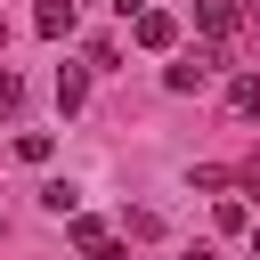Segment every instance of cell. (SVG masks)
Here are the masks:
<instances>
[{
	"label": "cell",
	"mask_w": 260,
	"mask_h": 260,
	"mask_svg": "<svg viewBox=\"0 0 260 260\" xmlns=\"http://www.w3.org/2000/svg\"><path fill=\"white\" fill-rule=\"evenodd\" d=\"M236 187H244V195H260V162H244V171H236Z\"/></svg>",
	"instance_id": "12"
},
{
	"label": "cell",
	"mask_w": 260,
	"mask_h": 260,
	"mask_svg": "<svg viewBox=\"0 0 260 260\" xmlns=\"http://www.w3.org/2000/svg\"><path fill=\"white\" fill-rule=\"evenodd\" d=\"M16 154H24V162H49V154H57V138H49V130H24V138H16Z\"/></svg>",
	"instance_id": "10"
},
{
	"label": "cell",
	"mask_w": 260,
	"mask_h": 260,
	"mask_svg": "<svg viewBox=\"0 0 260 260\" xmlns=\"http://www.w3.org/2000/svg\"><path fill=\"white\" fill-rule=\"evenodd\" d=\"M16 106H24V81H16L8 65H0V114H16Z\"/></svg>",
	"instance_id": "11"
},
{
	"label": "cell",
	"mask_w": 260,
	"mask_h": 260,
	"mask_svg": "<svg viewBox=\"0 0 260 260\" xmlns=\"http://www.w3.org/2000/svg\"><path fill=\"white\" fill-rule=\"evenodd\" d=\"M32 32L41 41H73V0H41L32 8Z\"/></svg>",
	"instance_id": "5"
},
{
	"label": "cell",
	"mask_w": 260,
	"mask_h": 260,
	"mask_svg": "<svg viewBox=\"0 0 260 260\" xmlns=\"http://www.w3.org/2000/svg\"><path fill=\"white\" fill-rule=\"evenodd\" d=\"M252 260H260V228H252Z\"/></svg>",
	"instance_id": "13"
},
{
	"label": "cell",
	"mask_w": 260,
	"mask_h": 260,
	"mask_svg": "<svg viewBox=\"0 0 260 260\" xmlns=\"http://www.w3.org/2000/svg\"><path fill=\"white\" fill-rule=\"evenodd\" d=\"M228 106H236V114H260V73H236V81H228Z\"/></svg>",
	"instance_id": "8"
},
{
	"label": "cell",
	"mask_w": 260,
	"mask_h": 260,
	"mask_svg": "<svg viewBox=\"0 0 260 260\" xmlns=\"http://www.w3.org/2000/svg\"><path fill=\"white\" fill-rule=\"evenodd\" d=\"M130 41H138V49H179V16H171V8H138V16H130Z\"/></svg>",
	"instance_id": "3"
},
{
	"label": "cell",
	"mask_w": 260,
	"mask_h": 260,
	"mask_svg": "<svg viewBox=\"0 0 260 260\" xmlns=\"http://www.w3.org/2000/svg\"><path fill=\"white\" fill-rule=\"evenodd\" d=\"M41 211L73 219V211H81V187H73V179H49V187H41Z\"/></svg>",
	"instance_id": "7"
},
{
	"label": "cell",
	"mask_w": 260,
	"mask_h": 260,
	"mask_svg": "<svg viewBox=\"0 0 260 260\" xmlns=\"http://www.w3.org/2000/svg\"><path fill=\"white\" fill-rule=\"evenodd\" d=\"M211 73H219V49H187L179 65H162V89H179V98H187V89H203Z\"/></svg>",
	"instance_id": "1"
},
{
	"label": "cell",
	"mask_w": 260,
	"mask_h": 260,
	"mask_svg": "<svg viewBox=\"0 0 260 260\" xmlns=\"http://www.w3.org/2000/svg\"><path fill=\"white\" fill-rule=\"evenodd\" d=\"M81 98H89V65H57V106L73 114Z\"/></svg>",
	"instance_id": "6"
},
{
	"label": "cell",
	"mask_w": 260,
	"mask_h": 260,
	"mask_svg": "<svg viewBox=\"0 0 260 260\" xmlns=\"http://www.w3.org/2000/svg\"><path fill=\"white\" fill-rule=\"evenodd\" d=\"M65 236H73V252H81V260H122V244H114V228H106V219H81V211H73V219H65Z\"/></svg>",
	"instance_id": "2"
},
{
	"label": "cell",
	"mask_w": 260,
	"mask_h": 260,
	"mask_svg": "<svg viewBox=\"0 0 260 260\" xmlns=\"http://www.w3.org/2000/svg\"><path fill=\"white\" fill-rule=\"evenodd\" d=\"M211 219H219V236H244V228H252V211H244L236 195H219V211H211Z\"/></svg>",
	"instance_id": "9"
},
{
	"label": "cell",
	"mask_w": 260,
	"mask_h": 260,
	"mask_svg": "<svg viewBox=\"0 0 260 260\" xmlns=\"http://www.w3.org/2000/svg\"><path fill=\"white\" fill-rule=\"evenodd\" d=\"M195 24H203L211 41H228V32L244 24V0H195Z\"/></svg>",
	"instance_id": "4"
}]
</instances>
